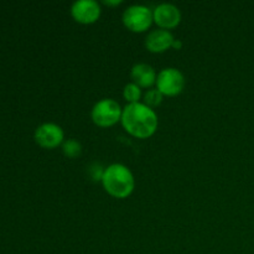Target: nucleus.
<instances>
[{
  "instance_id": "obj_1",
  "label": "nucleus",
  "mask_w": 254,
  "mask_h": 254,
  "mask_svg": "<svg viewBox=\"0 0 254 254\" xmlns=\"http://www.w3.org/2000/svg\"><path fill=\"white\" fill-rule=\"evenodd\" d=\"M121 122L130 135L139 139L150 138L158 129V116L153 108L141 102L127 104Z\"/></svg>"
},
{
  "instance_id": "obj_2",
  "label": "nucleus",
  "mask_w": 254,
  "mask_h": 254,
  "mask_svg": "<svg viewBox=\"0 0 254 254\" xmlns=\"http://www.w3.org/2000/svg\"><path fill=\"white\" fill-rule=\"evenodd\" d=\"M102 185L104 190L116 198H126L135 188L133 173L123 164H112L106 168Z\"/></svg>"
},
{
  "instance_id": "obj_3",
  "label": "nucleus",
  "mask_w": 254,
  "mask_h": 254,
  "mask_svg": "<svg viewBox=\"0 0 254 254\" xmlns=\"http://www.w3.org/2000/svg\"><path fill=\"white\" fill-rule=\"evenodd\" d=\"M123 109L121 104L112 98H103L97 102L91 112L92 121L101 128H108L114 126L122 119Z\"/></svg>"
},
{
  "instance_id": "obj_4",
  "label": "nucleus",
  "mask_w": 254,
  "mask_h": 254,
  "mask_svg": "<svg viewBox=\"0 0 254 254\" xmlns=\"http://www.w3.org/2000/svg\"><path fill=\"white\" fill-rule=\"evenodd\" d=\"M154 21L153 11L145 5H130L123 12V24L133 32H144Z\"/></svg>"
},
{
  "instance_id": "obj_5",
  "label": "nucleus",
  "mask_w": 254,
  "mask_h": 254,
  "mask_svg": "<svg viewBox=\"0 0 254 254\" xmlns=\"http://www.w3.org/2000/svg\"><path fill=\"white\" fill-rule=\"evenodd\" d=\"M185 87V77L178 68L169 67L161 69L156 77V88L168 97L178 96Z\"/></svg>"
},
{
  "instance_id": "obj_6",
  "label": "nucleus",
  "mask_w": 254,
  "mask_h": 254,
  "mask_svg": "<svg viewBox=\"0 0 254 254\" xmlns=\"http://www.w3.org/2000/svg\"><path fill=\"white\" fill-rule=\"evenodd\" d=\"M34 136L35 141L45 149H55L64 141V130L55 123H44L37 127Z\"/></svg>"
},
{
  "instance_id": "obj_7",
  "label": "nucleus",
  "mask_w": 254,
  "mask_h": 254,
  "mask_svg": "<svg viewBox=\"0 0 254 254\" xmlns=\"http://www.w3.org/2000/svg\"><path fill=\"white\" fill-rule=\"evenodd\" d=\"M71 15L79 24H93L101 16V6L96 0H77L72 4Z\"/></svg>"
},
{
  "instance_id": "obj_8",
  "label": "nucleus",
  "mask_w": 254,
  "mask_h": 254,
  "mask_svg": "<svg viewBox=\"0 0 254 254\" xmlns=\"http://www.w3.org/2000/svg\"><path fill=\"white\" fill-rule=\"evenodd\" d=\"M154 22L158 25L160 29L170 30L178 26L181 21V12L178 6L169 2L159 4L153 10Z\"/></svg>"
},
{
  "instance_id": "obj_9",
  "label": "nucleus",
  "mask_w": 254,
  "mask_h": 254,
  "mask_svg": "<svg viewBox=\"0 0 254 254\" xmlns=\"http://www.w3.org/2000/svg\"><path fill=\"white\" fill-rule=\"evenodd\" d=\"M175 37L169 30L158 29L149 32L145 39V47L150 52L154 54H160L166 51L168 49L173 47Z\"/></svg>"
},
{
  "instance_id": "obj_10",
  "label": "nucleus",
  "mask_w": 254,
  "mask_h": 254,
  "mask_svg": "<svg viewBox=\"0 0 254 254\" xmlns=\"http://www.w3.org/2000/svg\"><path fill=\"white\" fill-rule=\"evenodd\" d=\"M130 77L133 83L138 84L140 88H148L154 83H156V72L150 64H134L130 71Z\"/></svg>"
},
{
  "instance_id": "obj_11",
  "label": "nucleus",
  "mask_w": 254,
  "mask_h": 254,
  "mask_svg": "<svg viewBox=\"0 0 254 254\" xmlns=\"http://www.w3.org/2000/svg\"><path fill=\"white\" fill-rule=\"evenodd\" d=\"M62 151L67 158L74 159L82 154V145L74 139H67L62 143Z\"/></svg>"
},
{
  "instance_id": "obj_12",
  "label": "nucleus",
  "mask_w": 254,
  "mask_h": 254,
  "mask_svg": "<svg viewBox=\"0 0 254 254\" xmlns=\"http://www.w3.org/2000/svg\"><path fill=\"white\" fill-rule=\"evenodd\" d=\"M123 97L129 104L130 103H138L141 98V89L138 84L135 83H128L126 84L123 89Z\"/></svg>"
},
{
  "instance_id": "obj_13",
  "label": "nucleus",
  "mask_w": 254,
  "mask_h": 254,
  "mask_svg": "<svg viewBox=\"0 0 254 254\" xmlns=\"http://www.w3.org/2000/svg\"><path fill=\"white\" fill-rule=\"evenodd\" d=\"M163 98L164 94L161 93L158 88H151L149 89V91H146V93L144 94V104H146L148 107L153 108V107L161 104Z\"/></svg>"
},
{
  "instance_id": "obj_14",
  "label": "nucleus",
  "mask_w": 254,
  "mask_h": 254,
  "mask_svg": "<svg viewBox=\"0 0 254 254\" xmlns=\"http://www.w3.org/2000/svg\"><path fill=\"white\" fill-rule=\"evenodd\" d=\"M104 171H106V168H103V165L99 163H92L88 166V175L93 181H102Z\"/></svg>"
},
{
  "instance_id": "obj_15",
  "label": "nucleus",
  "mask_w": 254,
  "mask_h": 254,
  "mask_svg": "<svg viewBox=\"0 0 254 254\" xmlns=\"http://www.w3.org/2000/svg\"><path fill=\"white\" fill-rule=\"evenodd\" d=\"M122 0H103L104 5H108V6H117V5L122 4Z\"/></svg>"
},
{
  "instance_id": "obj_16",
  "label": "nucleus",
  "mask_w": 254,
  "mask_h": 254,
  "mask_svg": "<svg viewBox=\"0 0 254 254\" xmlns=\"http://www.w3.org/2000/svg\"><path fill=\"white\" fill-rule=\"evenodd\" d=\"M181 47H183V41H181V40L175 39V41H174V44H173V49L181 50Z\"/></svg>"
}]
</instances>
